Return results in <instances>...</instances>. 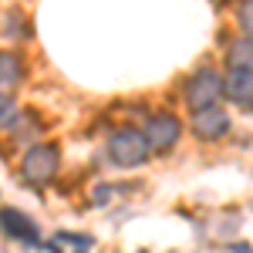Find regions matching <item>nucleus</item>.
<instances>
[{
  "instance_id": "f257e3e1",
  "label": "nucleus",
  "mask_w": 253,
  "mask_h": 253,
  "mask_svg": "<svg viewBox=\"0 0 253 253\" xmlns=\"http://www.w3.org/2000/svg\"><path fill=\"white\" fill-rule=\"evenodd\" d=\"M108 156L122 169H135L149 156V142H145V135L138 128H118L112 135V142H108Z\"/></svg>"
},
{
  "instance_id": "f03ea898",
  "label": "nucleus",
  "mask_w": 253,
  "mask_h": 253,
  "mask_svg": "<svg viewBox=\"0 0 253 253\" xmlns=\"http://www.w3.org/2000/svg\"><path fill=\"white\" fill-rule=\"evenodd\" d=\"M58 162H61V152L54 145H34L24 152V162H20V175L31 182V186H44L51 182L54 172H58Z\"/></svg>"
},
{
  "instance_id": "7ed1b4c3",
  "label": "nucleus",
  "mask_w": 253,
  "mask_h": 253,
  "mask_svg": "<svg viewBox=\"0 0 253 253\" xmlns=\"http://www.w3.org/2000/svg\"><path fill=\"white\" fill-rule=\"evenodd\" d=\"M219 95H223V75H219L216 68H203V71H196L193 81L186 84V101H189L193 108L216 105Z\"/></svg>"
},
{
  "instance_id": "20e7f679",
  "label": "nucleus",
  "mask_w": 253,
  "mask_h": 253,
  "mask_svg": "<svg viewBox=\"0 0 253 253\" xmlns=\"http://www.w3.org/2000/svg\"><path fill=\"white\" fill-rule=\"evenodd\" d=\"M142 135H145V142H149V149L166 152V149H172L175 142H179V135H182V122H179L175 115H156Z\"/></svg>"
},
{
  "instance_id": "39448f33",
  "label": "nucleus",
  "mask_w": 253,
  "mask_h": 253,
  "mask_svg": "<svg viewBox=\"0 0 253 253\" xmlns=\"http://www.w3.org/2000/svg\"><path fill=\"white\" fill-rule=\"evenodd\" d=\"M193 132L199 138H219L230 132V115L216 105H206V108H196L193 115Z\"/></svg>"
},
{
  "instance_id": "423d86ee",
  "label": "nucleus",
  "mask_w": 253,
  "mask_h": 253,
  "mask_svg": "<svg viewBox=\"0 0 253 253\" xmlns=\"http://www.w3.org/2000/svg\"><path fill=\"white\" fill-rule=\"evenodd\" d=\"M223 95L236 101L240 108L253 105V71L250 68H230V75L223 78Z\"/></svg>"
},
{
  "instance_id": "0eeeda50",
  "label": "nucleus",
  "mask_w": 253,
  "mask_h": 253,
  "mask_svg": "<svg viewBox=\"0 0 253 253\" xmlns=\"http://www.w3.org/2000/svg\"><path fill=\"white\" fill-rule=\"evenodd\" d=\"M0 226L14 236V240H20V243H38V236H41L38 226L24 213H17V210H0Z\"/></svg>"
},
{
  "instance_id": "6e6552de",
  "label": "nucleus",
  "mask_w": 253,
  "mask_h": 253,
  "mask_svg": "<svg viewBox=\"0 0 253 253\" xmlns=\"http://www.w3.org/2000/svg\"><path fill=\"white\" fill-rule=\"evenodd\" d=\"M24 78V64L14 51H0V88H14Z\"/></svg>"
},
{
  "instance_id": "1a4fd4ad",
  "label": "nucleus",
  "mask_w": 253,
  "mask_h": 253,
  "mask_svg": "<svg viewBox=\"0 0 253 253\" xmlns=\"http://www.w3.org/2000/svg\"><path fill=\"white\" fill-rule=\"evenodd\" d=\"M47 250L51 253H88L91 250V236H84V233H58Z\"/></svg>"
},
{
  "instance_id": "9d476101",
  "label": "nucleus",
  "mask_w": 253,
  "mask_h": 253,
  "mask_svg": "<svg viewBox=\"0 0 253 253\" xmlns=\"http://www.w3.org/2000/svg\"><path fill=\"white\" fill-rule=\"evenodd\" d=\"M253 61V41L250 34H243V41H236L230 47V68H250Z\"/></svg>"
},
{
  "instance_id": "9b49d317",
  "label": "nucleus",
  "mask_w": 253,
  "mask_h": 253,
  "mask_svg": "<svg viewBox=\"0 0 253 253\" xmlns=\"http://www.w3.org/2000/svg\"><path fill=\"white\" fill-rule=\"evenodd\" d=\"M17 115V105H14V98L7 95V91H0V125H10Z\"/></svg>"
},
{
  "instance_id": "f8f14e48",
  "label": "nucleus",
  "mask_w": 253,
  "mask_h": 253,
  "mask_svg": "<svg viewBox=\"0 0 253 253\" xmlns=\"http://www.w3.org/2000/svg\"><path fill=\"white\" fill-rule=\"evenodd\" d=\"M101 199H108V186H98V193H95V203H101Z\"/></svg>"
},
{
  "instance_id": "ddd939ff",
  "label": "nucleus",
  "mask_w": 253,
  "mask_h": 253,
  "mask_svg": "<svg viewBox=\"0 0 253 253\" xmlns=\"http://www.w3.org/2000/svg\"><path fill=\"white\" fill-rule=\"evenodd\" d=\"M233 253H250V247L247 243H233Z\"/></svg>"
}]
</instances>
